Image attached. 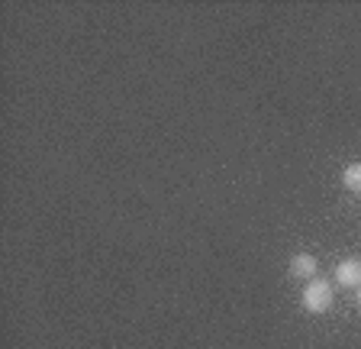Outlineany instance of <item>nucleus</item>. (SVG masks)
<instances>
[{
    "label": "nucleus",
    "instance_id": "20e7f679",
    "mask_svg": "<svg viewBox=\"0 0 361 349\" xmlns=\"http://www.w3.org/2000/svg\"><path fill=\"white\" fill-rule=\"evenodd\" d=\"M342 184L348 191H355V194H361V162H348L342 168Z\"/></svg>",
    "mask_w": 361,
    "mask_h": 349
},
{
    "label": "nucleus",
    "instance_id": "f03ea898",
    "mask_svg": "<svg viewBox=\"0 0 361 349\" xmlns=\"http://www.w3.org/2000/svg\"><path fill=\"white\" fill-rule=\"evenodd\" d=\"M336 281H338V288L358 291L361 288V259H342L336 266Z\"/></svg>",
    "mask_w": 361,
    "mask_h": 349
},
{
    "label": "nucleus",
    "instance_id": "f257e3e1",
    "mask_svg": "<svg viewBox=\"0 0 361 349\" xmlns=\"http://www.w3.org/2000/svg\"><path fill=\"white\" fill-rule=\"evenodd\" d=\"M300 304L307 314H326L336 304V285H332L329 278H323V275H316V278L307 281V288H303L300 295Z\"/></svg>",
    "mask_w": 361,
    "mask_h": 349
},
{
    "label": "nucleus",
    "instance_id": "7ed1b4c3",
    "mask_svg": "<svg viewBox=\"0 0 361 349\" xmlns=\"http://www.w3.org/2000/svg\"><path fill=\"white\" fill-rule=\"evenodd\" d=\"M316 272H319V262H316L313 252H297V256L290 259V275L293 278L310 281V278H316Z\"/></svg>",
    "mask_w": 361,
    "mask_h": 349
},
{
    "label": "nucleus",
    "instance_id": "39448f33",
    "mask_svg": "<svg viewBox=\"0 0 361 349\" xmlns=\"http://www.w3.org/2000/svg\"><path fill=\"white\" fill-rule=\"evenodd\" d=\"M355 304H358V311H361V288H358V301H355Z\"/></svg>",
    "mask_w": 361,
    "mask_h": 349
}]
</instances>
